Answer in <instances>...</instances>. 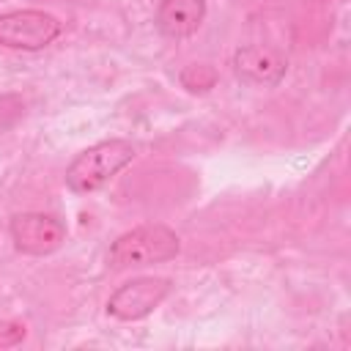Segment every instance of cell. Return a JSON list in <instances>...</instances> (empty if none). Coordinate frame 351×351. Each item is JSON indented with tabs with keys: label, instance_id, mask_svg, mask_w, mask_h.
Masks as SVG:
<instances>
[{
	"label": "cell",
	"instance_id": "obj_1",
	"mask_svg": "<svg viewBox=\"0 0 351 351\" xmlns=\"http://www.w3.org/2000/svg\"><path fill=\"white\" fill-rule=\"evenodd\" d=\"M134 145L129 140H101L85 151H80L66 167V186L74 195H88L110 184L126 165L134 159Z\"/></svg>",
	"mask_w": 351,
	"mask_h": 351
},
{
	"label": "cell",
	"instance_id": "obj_2",
	"mask_svg": "<svg viewBox=\"0 0 351 351\" xmlns=\"http://www.w3.org/2000/svg\"><path fill=\"white\" fill-rule=\"evenodd\" d=\"M178 250H181L178 233L162 222H151V225H140V228L121 233L107 250V266L121 271V269H132V266L165 263V261L176 258Z\"/></svg>",
	"mask_w": 351,
	"mask_h": 351
},
{
	"label": "cell",
	"instance_id": "obj_3",
	"mask_svg": "<svg viewBox=\"0 0 351 351\" xmlns=\"http://www.w3.org/2000/svg\"><path fill=\"white\" fill-rule=\"evenodd\" d=\"M60 33V22L38 8H22L0 14V49L36 52L52 44Z\"/></svg>",
	"mask_w": 351,
	"mask_h": 351
},
{
	"label": "cell",
	"instance_id": "obj_4",
	"mask_svg": "<svg viewBox=\"0 0 351 351\" xmlns=\"http://www.w3.org/2000/svg\"><path fill=\"white\" fill-rule=\"evenodd\" d=\"M8 233L19 252L36 255V258L58 252L66 241V225L55 214H44V211L14 214L8 222Z\"/></svg>",
	"mask_w": 351,
	"mask_h": 351
},
{
	"label": "cell",
	"instance_id": "obj_5",
	"mask_svg": "<svg viewBox=\"0 0 351 351\" xmlns=\"http://www.w3.org/2000/svg\"><path fill=\"white\" fill-rule=\"evenodd\" d=\"M170 293L167 277H134L107 299V313L118 321H140L151 315Z\"/></svg>",
	"mask_w": 351,
	"mask_h": 351
},
{
	"label": "cell",
	"instance_id": "obj_6",
	"mask_svg": "<svg viewBox=\"0 0 351 351\" xmlns=\"http://www.w3.org/2000/svg\"><path fill=\"white\" fill-rule=\"evenodd\" d=\"M285 58L277 55L269 47H239L233 52V71L241 82L247 85H258V88H274L280 85V80L285 77Z\"/></svg>",
	"mask_w": 351,
	"mask_h": 351
},
{
	"label": "cell",
	"instance_id": "obj_7",
	"mask_svg": "<svg viewBox=\"0 0 351 351\" xmlns=\"http://www.w3.org/2000/svg\"><path fill=\"white\" fill-rule=\"evenodd\" d=\"M206 19V0H162L156 8V27L167 38L192 36Z\"/></svg>",
	"mask_w": 351,
	"mask_h": 351
},
{
	"label": "cell",
	"instance_id": "obj_8",
	"mask_svg": "<svg viewBox=\"0 0 351 351\" xmlns=\"http://www.w3.org/2000/svg\"><path fill=\"white\" fill-rule=\"evenodd\" d=\"M181 85L192 93H206L217 85V71L208 63H192L181 71Z\"/></svg>",
	"mask_w": 351,
	"mask_h": 351
},
{
	"label": "cell",
	"instance_id": "obj_9",
	"mask_svg": "<svg viewBox=\"0 0 351 351\" xmlns=\"http://www.w3.org/2000/svg\"><path fill=\"white\" fill-rule=\"evenodd\" d=\"M22 99L19 96H0V134L8 129V126H14L19 118H22Z\"/></svg>",
	"mask_w": 351,
	"mask_h": 351
},
{
	"label": "cell",
	"instance_id": "obj_10",
	"mask_svg": "<svg viewBox=\"0 0 351 351\" xmlns=\"http://www.w3.org/2000/svg\"><path fill=\"white\" fill-rule=\"evenodd\" d=\"M25 337V326L16 321H3L0 324V346H14Z\"/></svg>",
	"mask_w": 351,
	"mask_h": 351
}]
</instances>
